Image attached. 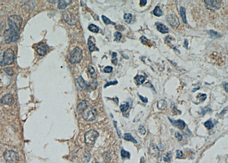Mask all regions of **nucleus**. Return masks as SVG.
<instances>
[{"label": "nucleus", "mask_w": 228, "mask_h": 163, "mask_svg": "<svg viewBox=\"0 0 228 163\" xmlns=\"http://www.w3.org/2000/svg\"><path fill=\"white\" fill-rule=\"evenodd\" d=\"M58 7L59 9H65L67 6L69 4H70V3H71V1H58Z\"/></svg>", "instance_id": "17"}, {"label": "nucleus", "mask_w": 228, "mask_h": 163, "mask_svg": "<svg viewBox=\"0 0 228 163\" xmlns=\"http://www.w3.org/2000/svg\"><path fill=\"white\" fill-rule=\"evenodd\" d=\"M95 163H99V162H95Z\"/></svg>", "instance_id": "51"}, {"label": "nucleus", "mask_w": 228, "mask_h": 163, "mask_svg": "<svg viewBox=\"0 0 228 163\" xmlns=\"http://www.w3.org/2000/svg\"><path fill=\"white\" fill-rule=\"evenodd\" d=\"M175 137H176V139L178 140V141H181L182 139V137L181 135L178 132H176L175 133Z\"/></svg>", "instance_id": "40"}, {"label": "nucleus", "mask_w": 228, "mask_h": 163, "mask_svg": "<svg viewBox=\"0 0 228 163\" xmlns=\"http://www.w3.org/2000/svg\"><path fill=\"white\" fill-rule=\"evenodd\" d=\"M76 80H77V81H78L79 85L81 87V88H86V87L88 86V85H87V83L85 82V80H83V79L82 76H79L76 79Z\"/></svg>", "instance_id": "22"}, {"label": "nucleus", "mask_w": 228, "mask_h": 163, "mask_svg": "<svg viewBox=\"0 0 228 163\" xmlns=\"http://www.w3.org/2000/svg\"><path fill=\"white\" fill-rule=\"evenodd\" d=\"M208 33L209 34V35H210V38H213V39L219 38L222 37L221 34L220 33H218V32H217L216 31H214V30H210V31H208Z\"/></svg>", "instance_id": "20"}, {"label": "nucleus", "mask_w": 228, "mask_h": 163, "mask_svg": "<svg viewBox=\"0 0 228 163\" xmlns=\"http://www.w3.org/2000/svg\"><path fill=\"white\" fill-rule=\"evenodd\" d=\"M167 106V102L164 100H160L159 101H158V102H157V108H158V109L160 110H164V109H166Z\"/></svg>", "instance_id": "18"}, {"label": "nucleus", "mask_w": 228, "mask_h": 163, "mask_svg": "<svg viewBox=\"0 0 228 163\" xmlns=\"http://www.w3.org/2000/svg\"><path fill=\"white\" fill-rule=\"evenodd\" d=\"M138 131H139V133L142 135H145L146 133V130L144 128V127L142 125L140 126V127L138 129Z\"/></svg>", "instance_id": "35"}, {"label": "nucleus", "mask_w": 228, "mask_h": 163, "mask_svg": "<svg viewBox=\"0 0 228 163\" xmlns=\"http://www.w3.org/2000/svg\"><path fill=\"white\" fill-rule=\"evenodd\" d=\"M198 97H200V101L201 102L205 100V99L206 98V95L204 94H199V96Z\"/></svg>", "instance_id": "42"}, {"label": "nucleus", "mask_w": 228, "mask_h": 163, "mask_svg": "<svg viewBox=\"0 0 228 163\" xmlns=\"http://www.w3.org/2000/svg\"><path fill=\"white\" fill-rule=\"evenodd\" d=\"M63 17H64V20L67 22L71 26L75 25L76 23V21L75 18V17L71 13H70L67 10H66L63 12L62 14Z\"/></svg>", "instance_id": "9"}, {"label": "nucleus", "mask_w": 228, "mask_h": 163, "mask_svg": "<svg viewBox=\"0 0 228 163\" xmlns=\"http://www.w3.org/2000/svg\"><path fill=\"white\" fill-rule=\"evenodd\" d=\"M3 38L6 43H10L18 40L20 38V35L18 32L9 29L5 31L3 33Z\"/></svg>", "instance_id": "5"}, {"label": "nucleus", "mask_w": 228, "mask_h": 163, "mask_svg": "<svg viewBox=\"0 0 228 163\" xmlns=\"http://www.w3.org/2000/svg\"><path fill=\"white\" fill-rule=\"evenodd\" d=\"M147 2V1L146 0H141V1H140V4L141 6H144L146 5V3Z\"/></svg>", "instance_id": "47"}, {"label": "nucleus", "mask_w": 228, "mask_h": 163, "mask_svg": "<svg viewBox=\"0 0 228 163\" xmlns=\"http://www.w3.org/2000/svg\"><path fill=\"white\" fill-rule=\"evenodd\" d=\"M3 157L5 160L9 163H17L19 160V155L16 152L8 150L3 154Z\"/></svg>", "instance_id": "7"}, {"label": "nucleus", "mask_w": 228, "mask_h": 163, "mask_svg": "<svg viewBox=\"0 0 228 163\" xmlns=\"http://www.w3.org/2000/svg\"><path fill=\"white\" fill-rule=\"evenodd\" d=\"M87 106H87L86 101H83L80 102L78 104V107H77V111H78L79 114H82L83 111L87 108Z\"/></svg>", "instance_id": "15"}, {"label": "nucleus", "mask_w": 228, "mask_h": 163, "mask_svg": "<svg viewBox=\"0 0 228 163\" xmlns=\"http://www.w3.org/2000/svg\"><path fill=\"white\" fill-rule=\"evenodd\" d=\"M117 53L116 52L113 53V59H112V62H113V64H114L115 65H117V62H118V60L117 59Z\"/></svg>", "instance_id": "36"}, {"label": "nucleus", "mask_w": 228, "mask_h": 163, "mask_svg": "<svg viewBox=\"0 0 228 163\" xmlns=\"http://www.w3.org/2000/svg\"><path fill=\"white\" fill-rule=\"evenodd\" d=\"M129 107V105L128 103H126L125 104H123V105H121L120 106V110L122 111V113H125L128 110V109Z\"/></svg>", "instance_id": "30"}, {"label": "nucleus", "mask_w": 228, "mask_h": 163, "mask_svg": "<svg viewBox=\"0 0 228 163\" xmlns=\"http://www.w3.org/2000/svg\"><path fill=\"white\" fill-rule=\"evenodd\" d=\"M157 148H158L159 151H163L164 150V145L163 144H160L158 145V146H157Z\"/></svg>", "instance_id": "46"}, {"label": "nucleus", "mask_w": 228, "mask_h": 163, "mask_svg": "<svg viewBox=\"0 0 228 163\" xmlns=\"http://www.w3.org/2000/svg\"><path fill=\"white\" fill-rule=\"evenodd\" d=\"M168 119L170 120L171 123L174 126L177 127V128L179 129L180 130H183L185 128L186 124L182 120H172L169 118H168Z\"/></svg>", "instance_id": "11"}, {"label": "nucleus", "mask_w": 228, "mask_h": 163, "mask_svg": "<svg viewBox=\"0 0 228 163\" xmlns=\"http://www.w3.org/2000/svg\"><path fill=\"white\" fill-rule=\"evenodd\" d=\"M186 10L184 7H181L180 9V15L181 17V18L182 19V21L185 24L187 23V18H186Z\"/></svg>", "instance_id": "21"}, {"label": "nucleus", "mask_w": 228, "mask_h": 163, "mask_svg": "<svg viewBox=\"0 0 228 163\" xmlns=\"http://www.w3.org/2000/svg\"><path fill=\"white\" fill-rule=\"evenodd\" d=\"M89 29L90 31H91V32H93V33H98V31H99V27L98 26H96V25H95L94 24H91L89 26Z\"/></svg>", "instance_id": "28"}, {"label": "nucleus", "mask_w": 228, "mask_h": 163, "mask_svg": "<svg viewBox=\"0 0 228 163\" xmlns=\"http://www.w3.org/2000/svg\"><path fill=\"white\" fill-rule=\"evenodd\" d=\"M114 37H115V40L117 42H119L120 40L122 38V34L120 32H117L114 34Z\"/></svg>", "instance_id": "33"}, {"label": "nucleus", "mask_w": 228, "mask_h": 163, "mask_svg": "<svg viewBox=\"0 0 228 163\" xmlns=\"http://www.w3.org/2000/svg\"><path fill=\"white\" fill-rule=\"evenodd\" d=\"M14 53L12 49H7L3 54H0V66L10 65L14 60Z\"/></svg>", "instance_id": "1"}, {"label": "nucleus", "mask_w": 228, "mask_h": 163, "mask_svg": "<svg viewBox=\"0 0 228 163\" xmlns=\"http://www.w3.org/2000/svg\"><path fill=\"white\" fill-rule=\"evenodd\" d=\"M218 1H204L205 3H206L207 5H209L210 7H212L213 8H215V9H219L220 8V5L219 3H216Z\"/></svg>", "instance_id": "19"}, {"label": "nucleus", "mask_w": 228, "mask_h": 163, "mask_svg": "<svg viewBox=\"0 0 228 163\" xmlns=\"http://www.w3.org/2000/svg\"><path fill=\"white\" fill-rule=\"evenodd\" d=\"M88 46H89V49L91 52H92L93 51H94L95 49H96V47H95V44L94 43V42L91 40L90 39L88 42Z\"/></svg>", "instance_id": "27"}, {"label": "nucleus", "mask_w": 228, "mask_h": 163, "mask_svg": "<svg viewBox=\"0 0 228 163\" xmlns=\"http://www.w3.org/2000/svg\"><path fill=\"white\" fill-rule=\"evenodd\" d=\"M88 70L90 73V74L91 78H92V79H95V78L96 77V74L95 73V70L94 68H93V67L90 66L88 68Z\"/></svg>", "instance_id": "26"}, {"label": "nucleus", "mask_w": 228, "mask_h": 163, "mask_svg": "<svg viewBox=\"0 0 228 163\" xmlns=\"http://www.w3.org/2000/svg\"><path fill=\"white\" fill-rule=\"evenodd\" d=\"M139 96L143 102H144V103H147V102H148V99H147V98L143 97V96H142V95H139Z\"/></svg>", "instance_id": "45"}, {"label": "nucleus", "mask_w": 228, "mask_h": 163, "mask_svg": "<svg viewBox=\"0 0 228 163\" xmlns=\"http://www.w3.org/2000/svg\"><path fill=\"white\" fill-rule=\"evenodd\" d=\"M113 67L110 66H107L104 68V72L105 73H111L112 71H113Z\"/></svg>", "instance_id": "37"}, {"label": "nucleus", "mask_w": 228, "mask_h": 163, "mask_svg": "<svg viewBox=\"0 0 228 163\" xmlns=\"http://www.w3.org/2000/svg\"><path fill=\"white\" fill-rule=\"evenodd\" d=\"M210 111V108H204V109H202V112H201V113H202V116L204 115H205V114H206V112H208V111Z\"/></svg>", "instance_id": "43"}, {"label": "nucleus", "mask_w": 228, "mask_h": 163, "mask_svg": "<svg viewBox=\"0 0 228 163\" xmlns=\"http://www.w3.org/2000/svg\"><path fill=\"white\" fill-rule=\"evenodd\" d=\"M188 40L187 39H185V41H184V47H185V48L188 49Z\"/></svg>", "instance_id": "49"}, {"label": "nucleus", "mask_w": 228, "mask_h": 163, "mask_svg": "<svg viewBox=\"0 0 228 163\" xmlns=\"http://www.w3.org/2000/svg\"><path fill=\"white\" fill-rule=\"evenodd\" d=\"M183 156V154L182 152L180 150H177L176 151V158L177 159H181Z\"/></svg>", "instance_id": "38"}, {"label": "nucleus", "mask_w": 228, "mask_h": 163, "mask_svg": "<svg viewBox=\"0 0 228 163\" xmlns=\"http://www.w3.org/2000/svg\"><path fill=\"white\" fill-rule=\"evenodd\" d=\"M0 102H1V103L2 104L10 105L13 104L14 102V98L12 96V95L10 94H7L1 98Z\"/></svg>", "instance_id": "10"}, {"label": "nucleus", "mask_w": 228, "mask_h": 163, "mask_svg": "<svg viewBox=\"0 0 228 163\" xmlns=\"http://www.w3.org/2000/svg\"><path fill=\"white\" fill-rule=\"evenodd\" d=\"M200 89V87H198V88H196V89H194L193 90V91L195 92V91H196V90H197V89Z\"/></svg>", "instance_id": "50"}, {"label": "nucleus", "mask_w": 228, "mask_h": 163, "mask_svg": "<svg viewBox=\"0 0 228 163\" xmlns=\"http://www.w3.org/2000/svg\"><path fill=\"white\" fill-rule=\"evenodd\" d=\"M116 29H117V30H118L119 31H123L125 29V28H124V27L123 26L118 25V26H116Z\"/></svg>", "instance_id": "44"}, {"label": "nucleus", "mask_w": 228, "mask_h": 163, "mask_svg": "<svg viewBox=\"0 0 228 163\" xmlns=\"http://www.w3.org/2000/svg\"><path fill=\"white\" fill-rule=\"evenodd\" d=\"M204 126H205L206 129H208L209 130L213 129V127H214L213 123H212V122L210 120H207L206 122H205L204 123Z\"/></svg>", "instance_id": "29"}, {"label": "nucleus", "mask_w": 228, "mask_h": 163, "mask_svg": "<svg viewBox=\"0 0 228 163\" xmlns=\"http://www.w3.org/2000/svg\"><path fill=\"white\" fill-rule=\"evenodd\" d=\"M227 85H228L227 83H225V82L224 83V89H225V91H226V92H227Z\"/></svg>", "instance_id": "48"}, {"label": "nucleus", "mask_w": 228, "mask_h": 163, "mask_svg": "<svg viewBox=\"0 0 228 163\" xmlns=\"http://www.w3.org/2000/svg\"><path fill=\"white\" fill-rule=\"evenodd\" d=\"M101 18H102V19L104 23L106 24H115V23L111 22V21L110 20V19H108V18H107L106 16H101Z\"/></svg>", "instance_id": "32"}, {"label": "nucleus", "mask_w": 228, "mask_h": 163, "mask_svg": "<svg viewBox=\"0 0 228 163\" xmlns=\"http://www.w3.org/2000/svg\"><path fill=\"white\" fill-rule=\"evenodd\" d=\"M140 39H141L142 43L143 44H146L147 43V42H148V39L146 38L144 36H143L141 38H140Z\"/></svg>", "instance_id": "41"}, {"label": "nucleus", "mask_w": 228, "mask_h": 163, "mask_svg": "<svg viewBox=\"0 0 228 163\" xmlns=\"http://www.w3.org/2000/svg\"><path fill=\"white\" fill-rule=\"evenodd\" d=\"M99 136V133L96 131L91 130L85 134V141L86 144L90 147H93L96 140Z\"/></svg>", "instance_id": "3"}, {"label": "nucleus", "mask_w": 228, "mask_h": 163, "mask_svg": "<svg viewBox=\"0 0 228 163\" xmlns=\"http://www.w3.org/2000/svg\"><path fill=\"white\" fill-rule=\"evenodd\" d=\"M153 14L156 17H161L163 15V12L160 8V7L157 6L155 7V9L153 10Z\"/></svg>", "instance_id": "24"}, {"label": "nucleus", "mask_w": 228, "mask_h": 163, "mask_svg": "<svg viewBox=\"0 0 228 163\" xmlns=\"http://www.w3.org/2000/svg\"><path fill=\"white\" fill-rule=\"evenodd\" d=\"M96 110L91 106H87L82 113L83 118L87 121H92L94 120L96 118Z\"/></svg>", "instance_id": "6"}, {"label": "nucleus", "mask_w": 228, "mask_h": 163, "mask_svg": "<svg viewBox=\"0 0 228 163\" xmlns=\"http://www.w3.org/2000/svg\"><path fill=\"white\" fill-rule=\"evenodd\" d=\"M123 139L127 141H132L134 143H137V141L132 137L131 134H125L124 135Z\"/></svg>", "instance_id": "23"}, {"label": "nucleus", "mask_w": 228, "mask_h": 163, "mask_svg": "<svg viewBox=\"0 0 228 163\" xmlns=\"http://www.w3.org/2000/svg\"><path fill=\"white\" fill-rule=\"evenodd\" d=\"M47 45L44 43H41L37 46V52L38 55L41 56L45 55L47 52Z\"/></svg>", "instance_id": "12"}, {"label": "nucleus", "mask_w": 228, "mask_h": 163, "mask_svg": "<svg viewBox=\"0 0 228 163\" xmlns=\"http://www.w3.org/2000/svg\"><path fill=\"white\" fill-rule=\"evenodd\" d=\"M82 51L78 47H76L68 56L69 61L72 64L79 63L82 59Z\"/></svg>", "instance_id": "4"}, {"label": "nucleus", "mask_w": 228, "mask_h": 163, "mask_svg": "<svg viewBox=\"0 0 228 163\" xmlns=\"http://www.w3.org/2000/svg\"><path fill=\"white\" fill-rule=\"evenodd\" d=\"M121 155L123 159L126 157L129 158V157H130V154H129V152L125 151L124 149H122L121 151Z\"/></svg>", "instance_id": "31"}, {"label": "nucleus", "mask_w": 228, "mask_h": 163, "mask_svg": "<svg viewBox=\"0 0 228 163\" xmlns=\"http://www.w3.org/2000/svg\"><path fill=\"white\" fill-rule=\"evenodd\" d=\"M134 80L137 85H140L145 81V77L143 75H137L136 77H135Z\"/></svg>", "instance_id": "16"}, {"label": "nucleus", "mask_w": 228, "mask_h": 163, "mask_svg": "<svg viewBox=\"0 0 228 163\" xmlns=\"http://www.w3.org/2000/svg\"><path fill=\"white\" fill-rule=\"evenodd\" d=\"M171 155L169 153H167L161 156L159 158L158 162L159 163H171Z\"/></svg>", "instance_id": "13"}, {"label": "nucleus", "mask_w": 228, "mask_h": 163, "mask_svg": "<svg viewBox=\"0 0 228 163\" xmlns=\"http://www.w3.org/2000/svg\"><path fill=\"white\" fill-rule=\"evenodd\" d=\"M22 23V19L18 15H13L8 18V25L9 29L19 32Z\"/></svg>", "instance_id": "2"}, {"label": "nucleus", "mask_w": 228, "mask_h": 163, "mask_svg": "<svg viewBox=\"0 0 228 163\" xmlns=\"http://www.w3.org/2000/svg\"><path fill=\"white\" fill-rule=\"evenodd\" d=\"M167 21L173 28H177L180 25V21L178 17L174 14H169L167 17Z\"/></svg>", "instance_id": "8"}, {"label": "nucleus", "mask_w": 228, "mask_h": 163, "mask_svg": "<svg viewBox=\"0 0 228 163\" xmlns=\"http://www.w3.org/2000/svg\"><path fill=\"white\" fill-rule=\"evenodd\" d=\"M118 84V81H110V82L107 83L106 85H104V88H106L108 86L111 85H116Z\"/></svg>", "instance_id": "39"}, {"label": "nucleus", "mask_w": 228, "mask_h": 163, "mask_svg": "<svg viewBox=\"0 0 228 163\" xmlns=\"http://www.w3.org/2000/svg\"><path fill=\"white\" fill-rule=\"evenodd\" d=\"M4 70L7 74L10 76H12L13 73V70L11 67H7V68H5L4 69Z\"/></svg>", "instance_id": "34"}, {"label": "nucleus", "mask_w": 228, "mask_h": 163, "mask_svg": "<svg viewBox=\"0 0 228 163\" xmlns=\"http://www.w3.org/2000/svg\"><path fill=\"white\" fill-rule=\"evenodd\" d=\"M132 16L130 13H126L124 16V19L127 23H130L132 21Z\"/></svg>", "instance_id": "25"}, {"label": "nucleus", "mask_w": 228, "mask_h": 163, "mask_svg": "<svg viewBox=\"0 0 228 163\" xmlns=\"http://www.w3.org/2000/svg\"><path fill=\"white\" fill-rule=\"evenodd\" d=\"M156 24L157 29L158 30V31H159L160 33L163 34H167L169 33V29H168V28L166 25H164V24L157 22Z\"/></svg>", "instance_id": "14"}]
</instances>
